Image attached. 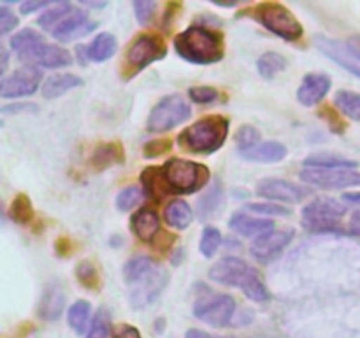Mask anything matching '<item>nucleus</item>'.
<instances>
[{"label": "nucleus", "instance_id": "9", "mask_svg": "<svg viewBox=\"0 0 360 338\" xmlns=\"http://www.w3.org/2000/svg\"><path fill=\"white\" fill-rule=\"evenodd\" d=\"M192 116V108L183 99V95H167L162 99L148 116V130L150 132H167L174 127L181 125Z\"/></svg>", "mask_w": 360, "mask_h": 338}, {"label": "nucleus", "instance_id": "33", "mask_svg": "<svg viewBox=\"0 0 360 338\" xmlns=\"http://www.w3.org/2000/svg\"><path fill=\"white\" fill-rule=\"evenodd\" d=\"M41 42H44V39L39 32H35L34 28H25L11 39V48H13V51H16L18 56H23L25 53L34 49Z\"/></svg>", "mask_w": 360, "mask_h": 338}, {"label": "nucleus", "instance_id": "47", "mask_svg": "<svg viewBox=\"0 0 360 338\" xmlns=\"http://www.w3.org/2000/svg\"><path fill=\"white\" fill-rule=\"evenodd\" d=\"M112 338H141V333L134 326L127 324V326H122L120 330H116Z\"/></svg>", "mask_w": 360, "mask_h": 338}, {"label": "nucleus", "instance_id": "12", "mask_svg": "<svg viewBox=\"0 0 360 338\" xmlns=\"http://www.w3.org/2000/svg\"><path fill=\"white\" fill-rule=\"evenodd\" d=\"M42 73L37 67H23V69L14 70L13 74L6 76L0 83V95L4 99H18L28 97L35 94L41 84Z\"/></svg>", "mask_w": 360, "mask_h": 338}, {"label": "nucleus", "instance_id": "15", "mask_svg": "<svg viewBox=\"0 0 360 338\" xmlns=\"http://www.w3.org/2000/svg\"><path fill=\"white\" fill-rule=\"evenodd\" d=\"M21 62L28 63L30 67H46V69H58V67H67L72 62V56L67 49L60 48V46L48 44V42H41V44L35 46L34 49H30L28 53H25L23 56H20Z\"/></svg>", "mask_w": 360, "mask_h": 338}, {"label": "nucleus", "instance_id": "50", "mask_svg": "<svg viewBox=\"0 0 360 338\" xmlns=\"http://www.w3.org/2000/svg\"><path fill=\"white\" fill-rule=\"evenodd\" d=\"M343 201L354 206H360V192H348L343 196Z\"/></svg>", "mask_w": 360, "mask_h": 338}, {"label": "nucleus", "instance_id": "42", "mask_svg": "<svg viewBox=\"0 0 360 338\" xmlns=\"http://www.w3.org/2000/svg\"><path fill=\"white\" fill-rule=\"evenodd\" d=\"M188 95L197 104H211V102H214L220 97L217 88L213 87H193L188 90Z\"/></svg>", "mask_w": 360, "mask_h": 338}, {"label": "nucleus", "instance_id": "53", "mask_svg": "<svg viewBox=\"0 0 360 338\" xmlns=\"http://www.w3.org/2000/svg\"><path fill=\"white\" fill-rule=\"evenodd\" d=\"M6 67H7V51L2 49V73H6Z\"/></svg>", "mask_w": 360, "mask_h": 338}, {"label": "nucleus", "instance_id": "43", "mask_svg": "<svg viewBox=\"0 0 360 338\" xmlns=\"http://www.w3.org/2000/svg\"><path fill=\"white\" fill-rule=\"evenodd\" d=\"M246 208H248L250 211H253V213L259 215H283V217L290 215V210H287V208L283 206H278V204L273 203H252Z\"/></svg>", "mask_w": 360, "mask_h": 338}, {"label": "nucleus", "instance_id": "4", "mask_svg": "<svg viewBox=\"0 0 360 338\" xmlns=\"http://www.w3.org/2000/svg\"><path fill=\"white\" fill-rule=\"evenodd\" d=\"M229 134V120L220 115L204 116L179 134V146L190 154L210 155L220 150Z\"/></svg>", "mask_w": 360, "mask_h": 338}, {"label": "nucleus", "instance_id": "6", "mask_svg": "<svg viewBox=\"0 0 360 338\" xmlns=\"http://www.w3.org/2000/svg\"><path fill=\"white\" fill-rule=\"evenodd\" d=\"M162 171L171 194H193L210 182V169L186 158H171Z\"/></svg>", "mask_w": 360, "mask_h": 338}, {"label": "nucleus", "instance_id": "10", "mask_svg": "<svg viewBox=\"0 0 360 338\" xmlns=\"http://www.w3.org/2000/svg\"><path fill=\"white\" fill-rule=\"evenodd\" d=\"M167 53L164 39L157 34H143L134 39L127 51V67L132 74L139 73L150 63L162 60Z\"/></svg>", "mask_w": 360, "mask_h": 338}, {"label": "nucleus", "instance_id": "17", "mask_svg": "<svg viewBox=\"0 0 360 338\" xmlns=\"http://www.w3.org/2000/svg\"><path fill=\"white\" fill-rule=\"evenodd\" d=\"M95 27H97V23L91 21L86 13H83L81 9H74L72 13L53 30V37L60 42H69L74 41V39H79L83 37V35L90 34Z\"/></svg>", "mask_w": 360, "mask_h": 338}, {"label": "nucleus", "instance_id": "11", "mask_svg": "<svg viewBox=\"0 0 360 338\" xmlns=\"http://www.w3.org/2000/svg\"><path fill=\"white\" fill-rule=\"evenodd\" d=\"M301 180L308 185L326 190H340L360 185V173L355 169H315L306 168Z\"/></svg>", "mask_w": 360, "mask_h": 338}, {"label": "nucleus", "instance_id": "32", "mask_svg": "<svg viewBox=\"0 0 360 338\" xmlns=\"http://www.w3.org/2000/svg\"><path fill=\"white\" fill-rule=\"evenodd\" d=\"M334 102H336L338 109L345 116L355 120V122H360V94L352 90H340L336 94Z\"/></svg>", "mask_w": 360, "mask_h": 338}, {"label": "nucleus", "instance_id": "1", "mask_svg": "<svg viewBox=\"0 0 360 338\" xmlns=\"http://www.w3.org/2000/svg\"><path fill=\"white\" fill-rule=\"evenodd\" d=\"M123 277L129 285L130 305L136 310L150 306L169 282L165 268L148 256L130 259L123 268Z\"/></svg>", "mask_w": 360, "mask_h": 338}, {"label": "nucleus", "instance_id": "19", "mask_svg": "<svg viewBox=\"0 0 360 338\" xmlns=\"http://www.w3.org/2000/svg\"><path fill=\"white\" fill-rule=\"evenodd\" d=\"M130 227L132 232L141 239V242H153L157 239L158 231H160V220L158 215L150 208H143L130 218Z\"/></svg>", "mask_w": 360, "mask_h": 338}, {"label": "nucleus", "instance_id": "18", "mask_svg": "<svg viewBox=\"0 0 360 338\" xmlns=\"http://www.w3.org/2000/svg\"><path fill=\"white\" fill-rule=\"evenodd\" d=\"M330 77L327 74L322 73H311L306 74L304 80H302L301 87L297 90V99L302 106L306 108H311V106L319 104L322 99H326V95L330 90Z\"/></svg>", "mask_w": 360, "mask_h": 338}, {"label": "nucleus", "instance_id": "35", "mask_svg": "<svg viewBox=\"0 0 360 338\" xmlns=\"http://www.w3.org/2000/svg\"><path fill=\"white\" fill-rule=\"evenodd\" d=\"M221 197H224V190H221V183L217 180L214 183H211L207 192L200 197L199 204H197V210H199L200 218H206L207 215L213 213V211L218 208V204L221 203Z\"/></svg>", "mask_w": 360, "mask_h": 338}, {"label": "nucleus", "instance_id": "24", "mask_svg": "<svg viewBox=\"0 0 360 338\" xmlns=\"http://www.w3.org/2000/svg\"><path fill=\"white\" fill-rule=\"evenodd\" d=\"M65 305V296L58 285H51L42 294L41 303H39V315L46 320H56L63 312Z\"/></svg>", "mask_w": 360, "mask_h": 338}, {"label": "nucleus", "instance_id": "49", "mask_svg": "<svg viewBox=\"0 0 360 338\" xmlns=\"http://www.w3.org/2000/svg\"><path fill=\"white\" fill-rule=\"evenodd\" d=\"M28 109H35V106L34 104H11V106H4L2 111L18 113V111H28Z\"/></svg>", "mask_w": 360, "mask_h": 338}, {"label": "nucleus", "instance_id": "23", "mask_svg": "<svg viewBox=\"0 0 360 338\" xmlns=\"http://www.w3.org/2000/svg\"><path fill=\"white\" fill-rule=\"evenodd\" d=\"M141 183H143V192L146 194L151 199H164L167 194H171L169 190L167 182L164 178V171L162 168H146L141 173Z\"/></svg>", "mask_w": 360, "mask_h": 338}, {"label": "nucleus", "instance_id": "39", "mask_svg": "<svg viewBox=\"0 0 360 338\" xmlns=\"http://www.w3.org/2000/svg\"><path fill=\"white\" fill-rule=\"evenodd\" d=\"M236 143H238V148L241 154L252 150L257 144L260 143V132L252 125H243L241 129L236 134Z\"/></svg>", "mask_w": 360, "mask_h": 338}, {"label": "nucleus", "instance_id": "3", "mask_svg": "<svg viewBox=\"0 0 360 338\" xmlns=\"http://www.w3.org/2000/svg\"><path fill=\"white\" fill-rule=\"evenodd\" d=\"M207 275L211 280L218 282V284L241 289L252 301L264 303L269 299V291H267L259 271L253 270L246 261L239 259V257L227 256L217 261Z\"/></svg>", "mask_w": 360, "mask_h": 338}, {"label": "nucleus", "instance_id": "41", "mask_svg": "<svg viewBox=\"0 0 360 338\" xmlns=\"http://www.w3.org/2000/svg\"><path fill=\"white\" fill-rule=\"evenodd\" d=\"M134 11H136L137 21L143 27H146L153 20L155 13H157V2H153V0H137V2H134Z\"/></svg>", "mask_w": 360, "mask_h": 338}, {"label": "nucleus", "instance_id": "2", "mask_svg": "<svg viewBox=\"0 0 360 338\" xmlns=\"http://www.w3.org/2000/svg\"><path fill=\"white\" fill-rule=\"evenodd\" d=\"M174 49L181 58L192 63H217L225 56L224 35L202 25H192L176 35Z\"/></svg>", "mask_w": 360, "mask_h": 338}, {"label": "nucleus", "instance_id": "13", "mask_svg": "<svg viewBox=\"0 0 360 338\" xmlns=\"http://www.w3.org/2000/svg\"><path fill=\"white\" fill-rule=\"evenodd\" d=\"M295 232L292 229H273L266 234L259 236L252 243V256L259 263H271L283 254V250L290 245Z\"/></svg>", "mask_w": 360, "mask_h": 338}, {"label": "nucleus", "instance_id": "22", "mask_svg": "<svg viewBox=\"0 0 360 338\" xmlns=\"http://www.w3.org/2000/svg\"><path fill=\"white\" fill-rule=\"evenodd\" d=\"M83 84V80L77 77L76 74H53L48 80L42 83V97L44 99H56L60 95L67 94L69 90H74V88L81 87Z\"/></svg>", "mask_w": 360, "mask_h": 338}, {"label": "nucleus", "instance_id": "14", "mask_svg": "<svg viewBox=\"0 0 360 338\" xmlns=\"http://www.w3.org/2000/svg\"><path fill=\"white\" fill-rule=\"evenodd\" d=\"M313 42H315L316 48H319L323 55L329 56L333 62L340 63V65L345 67L348 73L360 77V58L355 55V51L350 48V44H345V42L330 39L327 37V35H315V37H313Z\"/></svg>", "mask_w": 360, "mask_h": 338}, {"label": "nucleus", "instance_id": "51", "mask_svg": "<svg viewBox=\"0 0 360 338\" xmlns=\"http://www.w3.org/2000/svg\"><path fill=\"white\" fill-rule=\"evenodd\" d=\"M185 338H221V337H211L210 333H206V331H200V330H190L188 333H186Z\"/></svg>", "mask_w": 360, "mask_h": 338}, {"label": "nucleus", "instance_id": "8", "mask_svg": "<svg viewBox=\"0 0 360 338\" xmlns=\"http://www.w3.org/2000/svg\"><path fill=\"white\" fill-rule=\"evenodd\" d=\"M199 289L200 292L193 303V315L214 327L229 326L236 312L234 298L210 291L206 285H199Z\"/></svg>", "mask_w": 360, "mask_h": 338}, {"label": "nucleus", "instance_id": "16", "mask_svg": "<svg viewBox=\"0 0 360 338\" xmlns=\"http://www.w3.org/2000/svg\"><path fill=\"white\" fill-rule=\"evenodd\" d=\"M257 194L260 197H266V199L283 201V203H299V201H302L308 196V190L302 185L288 182V180L269 178L259 183Z\"/></svg>", "mask_w": 360, "mask_h": 338}, {"label": "nucleus", "instance_id": "46", "mask_svg": "<svg viewBox=\"0 0 360 338\" xmlns=\"http://www.w3.org/2000/svg\"><path fill=\"white\" fill-rule=\"evenodd\" d=\"M320 113H322V116H326V118H327V122H329L330 130H333V132H343L345 123L341 122V118L338 116V113L330 111L329 108H326L323 111H320Z\"/></svg>", "mask_w": 360, "mask_h": 338}, {"label": "nucleus", "instance_id": "20", "mask_svg": "<svg viewBox=\"0 0 360 338\" xmlns=\"http://www.w3.org/2000/svg\"><path fill=\"white\" fill-rule=\"evenodd\" d=\"M229 225H231L232 231L238 232V234L257 236V238H259V236L273 231L274 224L271 220H267V218H257L252 217V215L241 213V211H239V213L232 215Z\"/></svg>", "mask_w": 360, "mask_h": 338}, {"label": "nucleus", "instance_id": "38", "mask_svg": "<svg viewBox=\"0 0 360 338\" xmlns=\"http://www.w3.org/2000/svg\"><path fill=\"white\" fill-rule=\"evenodd\" d=\"M143 196L144 192L141 190V187H127V189H123L122 192L118 194V197H116V208H118L120 211H130L132 208H136L137 204L141 203Z\"/></svg>", "mask_w": 360, "mask_h": 338}, {"label": "nucleus", "instance_id": "25", "mask_svg": "<svg viewBox=\"0 0 360 338\" xmlns=\"http://www.w3.org/2000/svg\"><path fill=\"white\" fill-rule=\"evenodd\" d=\"M116 49H118V42L115 35L104 32V34H98L86 48V58L91 62H105L115 55Z\"/></svg>", "mask_w": 360, "mask_h": 338}, {"label": "nucleus", "instance_id": "29", "mask_svg": "<svg viewBox=\"0 0 360 338\" xmlns=\"http://www.w3.org/2000/svg\"><path fill=\"white\" fill-rule=\"evenodd\" d=\"M257 69H259V74L264 80H273V77H276L278 74L287 69V58L281 56L280 53L267 51L257 62Z\"/></svg>", "mask_w": 360, "mask_h": 338}, {"label": "nucleus", "instance_id": "30", "mask_svg": "<svg viewBox=\"0 0 360 338\" xmlns=\"http://www.w3.org/2000/svg\"><path fill=\"white\" fill-rule=\"evenodd\" d=\"M74 9H76V7L70 6V4H67V2L56 4V6L49 7L48 11H44V13L37 18V25L39 27L44 28V30L53 32L60 23H62L63 20H65L67 16H69L70 13H72Z\"/></svg>", "mask_w": 360, "mask_h": 338}, {"label": "nucleus", "instance_id": "31", "mask_svg": "<svg viewBox=\"0 0 360 338\" xmlns=\"http://www.w3.org/2000/svg\"><path fill=\"white\" fill-rule=\"evenodd\" d=\"M90 315H91L90 303L84 301V299H79V301H76L69 308V326L72 327L77 334H84V331L88 330V326H91Z\"/></svg>", "mask_w": 360, "mask_h": 338}, {"label": "nucleus", "instance_id": "26", "mask_svg": "<svg viewBox=\"0 0 360 338\" xmlns=\"http://www.w3.org/2000/svg\"><path fill=\"white\" fill-rule=\"evenodd\" d=\"M165 220L171 227L186 229L193 220V211L190 204L183 199H174L165 208Z\"/></svg>", "mask_w": 360, "mask_h": 338}, {"label": "nucleus", "instance_id": "40", "mask_svg": "<svg viewBox=\"0 0 360 338\" xmlns=\"http://www.w3.org/2000/svg\"><path fill=\"white\" fill-rule=\"evenodd\" d=\"M76 277L84 287L97 289L98 287V273L97 268L90 263V261H81L76 268Z\"/></svg>", "mask_w": 360, "mask_h": 338}, {"label": "nucleus", "instance_id": "7", "mask_svg": "<svg viewBox=\"0 0 360 338\" xmlns=\"http://www.w3.org/2000/svg\"><path fill=\"white\" fill-rule=\"evenodd\" d=\"M252 16L259 21L262 27L276 34L278 37L285 41L295 42L302 37V25L299 23L297 18L290 13L285 6L276 2H262L253 7Z\"/></svg>", "mask_w": 360, "mask_h": 338}, {"label": "nucleus", "instance_id": "45", "mask_svg": "<svg viewBox=\"0 0 360 338\" xmlns=\"http://www.w3.org/2000/svg\"><path fill=\"white\" fill-rule=\"evenodd\" d=\"M18 25V18L14 16L9 7H0V35H7Z\"/></svg>", "mask_w": 360, "mask_h": 338}, {"label": "nucleus", "instance_id": "48", "mask_svg": "<svg viewBox=\"0 0 360 338\" xmlns=\"http://www.w3.org/2000/svg\"><path fill=\"white\" fill-rule=\"evenodd\" d=\"M48 6H51V4H49V2H30V0H28V2L21 4L20 9H21V13H23V14H32L34 11L44 9V7H48Z\"/></svg>", "mask_w": 360, "mask_h": 338}, {"label": "nucleus", "instance_id": "44", "mask_svg": "<svg viewBox=\"0 0 360 338\" xmlns=\"http://www.w3.org/2000/svg\"><path fill=\"white\" fill-rule=\"evenodd\" d=\"M171 141L167 139H155V141H148L146 144H144V157L148 158H153V157H160V155L167 154L169 150H171Z\"/></svg>", "mask_w": 360, "mask_h": 338}, {"label": "nucleus", "instance_id": "52", "mask_svg": "<svg viewBox=\"0 0 360 338\" xmlns=\"http://www.w3.org/2000/svg\"><path fill=\"white\" fill-rule=\"evenodd\" d=\"M348 44H350V48L354 49L355 55L360 58V35H355V37H352L350 41H348Z\"/></svg>", "mask_w": 360, "mask_h": 338}, {"label": "nucleus", "instance_id": "28", "mask_svg": "<svg viewBox=\"0 0 360 338\" xmlns=\"http://www.w3.org/2000/svg\"><path fill=\"white\" fill-rule=\"evenodd\" d=\"M304 165L315 169H355L359 164L355 161H350V158L341 157V155L315 154L306 158Z\"/></svg>", "mask_w": 360, "mask_h": 338}, {"label": "nucleus", "instance_id": "21", "mask_svg": "<svg viewBox=\"0 0 360 338\" xmlns=\"http://www.w3.org/2000/svg\"><path fill=\"white\" fill-rule=\"evenodd\" d=\"M287 154V146L280 141H264V143H259L255 148L241 155L246 161L260 162V164H274V162L283 161Z\"/></svg>", "mask_w": 360, "mask_h": 338}, {"label": "nucleus", "instance_id": "36", "mask_svg": "<svg viewBox=\"0 0 360 338\" xmlns=\"http://www.w3.org/2000/svg\"><path fill=\"white\" fill-rule=\"evenodd\" d=\"M221 232L218 231L213 225H207L204 227L202 236H200V254L204 257H213L217 254V250L221 245Z\"/></svg>", "mask_w": 360, "mask_h": 338}, {"label": "nucleus", "instance_id": "37", "mask_svg": "<svg viewBox=\"0 0 360 338\" xmlns=\"http://www.w3.org/2000/svg\"><path fill=\"white\" fill-rule=\"evenodd\" d=\"M86 338H111V317L105 308H101L91 320Z\"/></svg>", "mask_w": 360, "mask_h": 338}, {"label": "nucleus", "instance_id": "27", "mask_svg": "<svg viewBox=\"0 0 360 338\" xmlns=\"http://www.w3.org/2000/svg\"><path fill=\"white\" fill-rule=\"evenodd\" d=\"M123 162V150L118 143H104L95 148L91 155V165L98 171Z\"/></svg>", "mask_w": 360, "mask_h": 338}, {"label": "nucleus", "instance_id": "34", "mask_svg": "<svg viewBox=\"0 0 360 338\" xmlns=\"http://www.w3.org/2000/svg\"><path fill=\"white\" fill-rule=\"evenodd\" d=\"M9 215L20 225H27L28 222H32V218H34V206H32V201L28 199V196L18 194L13 203H11Z\"/></svg>", "mask_w": 360, "mask_h": 338}, {"label": "nucleus", "instance_id": "5", "mask_svg": "<svg viewBox=\"0 0 360 338\" xmlns=\"http://www.w3.org/2000/svg\"><path fill=\"white\" fill-rule=\"evenodd\" d=\"M347 208L343 203L330 197H316L302 210V225L309 232H345L343 217Z\"/></svg>", "mask_w": 360, "mask_h": 338}]
</instances>
